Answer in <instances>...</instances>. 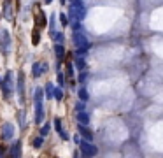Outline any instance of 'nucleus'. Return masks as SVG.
Segmentation results:
<instances>
[{
	"instance_id": "obj_1",
	"label": "nucleus",
	"mask_w": 163,
	"mask_h": 158,
	"mask_svg": "<svg viewBox=\"0 0 163 158\" xmlns=\"http://www.w3.org/2000/svg\"><path fill=\"white\" fill-rule=\"evenodd\" d=\"M79 146H81V155L82 156H95V155L98 153L97 146H93L90 141H81Z\"/></svg>"
},
{
	"instance_id": "obj_2",
	"label": "nucleus",
	"mask_w": 163,
	"mask_h": 158,
	"mask_svg": "<svg viewBox=\"0 0 163 158\" xmlns=\"http://www.w3.org/2000/svg\"><path fill=\"white\" fill-rule=\"evenodd\" d=\"M74 44H76L77 48H88L90 44H88V39L84 33H81L79 30L77 32H74Z\"/></svg>"
},
{
	"instance_id": "obj_3",
	"label": "nucleus",
	"mask_w": 163,
	"mask_h": 158,
	"mask_svg": "<svg viewBox=\"0 0 163 158\" xmlns=\"http://www.w3.org/2000/svg\"><path fill=\"white\" fill-rule=\"evenodd\" d=\"M2 137H4L6 141H9V139L14 137V125H12V123H4V125H2Z\"/></svg>"
},
{
	"instance_id": "obj_4",
	"label": "nucleus",
	"mask_w": 163,
	"mask_h": 158,
	"mask_svg": "<svg viewBox=\"0 0 163 158\" xmlns=\"http://www.w3.org/2000/svg\"><path fill=\"white\" fill-rule=\"evenodd\" d=\"M44 121V105L42 102H35V123H42Z\"/></svg>"
},
{
	"instance_id": "obj_5",
	"label": "nucleus",
	"mask_w": 163,
	"mask_h": 158,
	"mask_svg": "<svg viewBox=\"0 0 163 158\" xmlns=\"http://www.w3.org/2000/svg\"><path fill=\"white\" fill-rule=\"evenodd\" d=\"M54 56L58 58V62H61V60H63V56H65V48H63L60 42L54 46Z\"/></svg>"
},
{
	"instance_id": "obj_6",
	"label": "nucleus",
	"mask_w": 163,
	"mask_h": 158,
	"mask_svg": "<svg viewBox=\"0 0 163 158\" xmlns=\"http://www.w3.org/2000/svg\"><path fill=\"white\" fill-rule=\"evenodd\" d=\"M18 92H19V97L23 98V93H25V77H23V72H19V76H18Z\"/></svg>"
},
{
	"instance_id": "obj_7",
	"label": "nucleus",
	"mask_w": 163,
	"mask_h": 158,
	"mask_svg": "<svg viewBox=\"0 0 163 158\" xmlns=\"http://www.w3.org/2000/svg\"><path fill=\"white\" fill-rule=\"evenodd\" d=\"M46 16H44V12H39L37 14V18H35V27L37 28H44L46 27Z\"/></svg>"
},
{
	"instance_id": "obj_8",
	"label": "nucleus",
	"mask_w": 163,
	"mask_h": 158,
	"mask_svg": "<svg viewBox=\"0 0 163 158\" xmlns=\"http://www.w3.org/2000/svg\"><path fill=\"white\" fill-rule=\"evenodd\" d=\"M77 121H79L81 125H88V123H90V116H88V113L79 111V113H77Z\"/></svg>"
},
{
	"instance_id": "obj_9",
	"label": "nucleus",
	"mask_w": 163,
	"mask_h": 158,
	"mask_svg": "<svg viewBox=\"0 0 163 158\" xmlns=\"http://www.w3.org/2000/svg\"><path fill=\"white\" fill-rule=\"evenodd\" d=\"M79 132H81V135H84L86 141H91V139H93V134L86 128V125H81V123H79Z\"/></svg>"
},
{
	"instance_id": "obj_10",
	"label": "nucleus",
	"mask_w": 163,
	"mask_h": 158,
	"mask_svg": "<svg viewBox=\"0 0 163 158\" xmlns=\"http://www.w3.org/2000/svg\"><path fill=\"white\" fill-rule=\"evenodd\" d=\"M4 16L7 18V19H11L12 18V12H11V0H6V2H4Z\"/></svg>"
},
{
	"instance_id": "obj_11",
	"label": "nucleus",
	"mask_w": 163,
	"mask_h": 158,
	"mask_svg": "<svg viewBox=\"0 0 163 158\" xmlns=\"http://www.w3.org/2000/svg\"><path fill=\"white\" fill-rule=\"evenodd\" d=\"M42 72H44L42 63H33V70H32L33 77H40V76H42Z\"/></svg>"
},
{
	"instance_id": "obj_12",
	"label": "nucleus",
	"mask_w": 163,
	"mask_h": 158,
	"mask_svg": "<svg viewBox=\"0 0 163 158\" xmlns=\"http://www.w3.org/2000/svg\"><path fill=\"white\" fill-rule=\"evenodd\" d=\"M11 155L12 156H21V144H19V142H16V144L11 147Z\"/></svg>"
},
{
	"instance_id": "obj_13",
	"label": "nucleus",
	"mask_w": 163,
	"mask_h": 158,
	"mask_svg": "<svg viewBox=\"0 0 163 158\" xmlns=\"http://www.w3.org/2000/svg\"><path fill=\"white\" fill-rule=\"evenodd\" d=\"M42 98H44V90H42V88H35L33 100H35V102H42Z\"/></svg>"
},
{
	"instance_id": "obj_14",
	"label": "nucleus",
	"mask_w": 163,
	"mask_h": 158,
	"mask_svg": "<svg viewBox=\"0 0 163 158\" xmlns=\"http://www.w3.org/2000/svg\"><path fill=\"white\" fill-rule=\"evenodd\" d=\"M0 35H2V42L6 44V46H9V44H11V39H9V32H7V30H4V28H2V30H0Z\"/></svg>"
},
{
	"instance_id": "obj_15",
	"label": "nucleus",
	"mask_w": 163,
	"mask_h": 158,
	"mask_svg": "<svg viewBox=\"0 0 163 158\" xmlns=\"http://www.w3.org/2000/svg\"><path fill=\"white\" fill-rule=\"evenodd\" d=\"M40 42V33H39V28H35L32 33V44L33 46H37V44Z\"/></svg>"
},
{
	"instance_id": "obj_16",
	"label": "nucleus",
	"mask_w": 163,
	"mask_h": 158,
	"mask_svg": "<svg viewBox=\"0 0 163 158\" xmlns=\"http://www.w3.org/2000/svg\"><path fill=\"white\" fill-rule=\"evenodd\" d=\"M51 37H53L54 42H63V33L61 32H51Z\"/></svg>"
},
{
	"instance_id": "obj_17",
	"label": "nucleus",
	"mask_w": 163,
	"mask_h": 158,
	"mask_svg": "<svg viewBox=\"0 0 163 158\" xmlns=\"http://www.w3.org/2000/svg\"><path fill=\"white\" fill-rule=\"evenodd\" d=\"M53 97L56 98V100H61V98H63V90H61V88H54L53 90Z\"/></svg>"
},
{
	"instance_id": "obj_18",
	"label": "nucleus",
	"mask_w": 163,
	"mask_h": 158,
	"mask_svg": "<svg viewBox=\"0 0 163 158\" xmlns=\"http://www.w3.org/2000/svg\"><path fill=\"white\" fill-rule=\"evenodd\" d=\"M76 67L79 69V70H84V67H86V62H84V58L82 56H79L76 60Z\"/></svg>"
},
{
	"instance_id": "obj_19",
	"label": "nucleus",
	"mask_w": 163,
	"mask_h": 158,
	"mask_svg": "<svg viewBox=\"0 0 163 158\" xmlns=\"http://www.w3.org/2000/svg\"><path fill=\"white\" fill-rule=\"evenodd\" d=\"M42 142H44V137L42 135H39V137H35V139H33V147H35V149H39V147L42 146Z\"/></svg>"
},
{
	"instance_id": "obj_20",
	"label": "nucleus",
	"mask_w": 163,
	"mask_h": 158,
	"mask_svg": "<svg viewBox=\"0 0 163 158\" xmlns=\"http://www.w3.org/2000/svg\"><path fill=\"white\" fill-rule=\"evenodd\" d=\"M53 90H54V86L53 84H51V83H48V84H46V90H44V92H46V97H53Z\"/></svg>"
},
{
	"instance_id": "obj_21",
	"label": "nucleus",
	"mask_w": 163,
	"mask_h": 158,
	"mask_svg": "<svg viewBox=\"0 0 163 158\" xmlns=\"http://www.w3.org/2000/svg\"><path fill=\"white\" fill-rule=\"evenodd\" d=\"M79 98H81V100H84V102L88 100V92H86V88H81V90H79Z\"/></svg>"
},
{
	"instance_id": "obj_22",
	"label": "nucleus",
	"mask_w": 163,
	"mask_h": 158,
	"mask_svg": "<svg viewBox=\"0 0 163 158\" xmlns=\"http://www.w3.org/2000/svg\"><path fill=\"white\" fill-rule=\"evenodd\" d=\"M54 128H56V132H58V134L63 130V128H61V120H58V118L54 120Z\"/></svg>"
},
{
	"instance_id": "obj_23",
	"label": "nucleus",
	"mask_w": 163,
	"mask_h": 158,
	"mask_svg": "<svg viewBox=\"0 0 163 158\" xmlns=\"http://www.w3.org/2000/svg\"><path fill=\"white\" fill-rule=\"evenodd\" d=\"M60 21H61L63 27H67V25H69V16H67V14H60Z\"/></svg>"
},
{
	"instance_id": "obj_24",
	"label": "nucleus",
	"mask_w": 163,
	"mask_h": 158,
	"mask_svg": "<svg viewBox=\"0 0 163 158\" xmlns=\"http://www.w3.org/2000/svg\"><path fill=\"white\" fill-rule=\"evenodd\" d=\"M49 130H51V126H49V125H44V126H42V130H40V135L46 137V135L49 134Z\"/></svg>"
},
{
	"instance_id": "obj_25",
	"label": "nucleus",
	"mask_w": 163,
	"mask_h": 158,
	"mask_svg": "<svg viewBox=\"0 0 163 158\" xmlns=\"http://www.w3.org/2000/svg\"><path fill=\"white\" fill-rule=\"evenodd\" d=\"M67 76L69 77L74 76V67H72V63H67Z\"/></svg>"
},
{
	"instance_id": "obj_26",
	"label": "nucleus",
	"mask_w": 163,
	"mask_h": 158,
	"mask_svg": "<svg viewBox=\"0 0 163 158\" xmlns=\"http://www.w3.org/2000/svg\"><path fill=\"white\" fill-rule=\"evenodd\" d=\"M86 51H88V48H77L76 55L77 56H84V55H86Z\"/></svg>"
},
{
	"instance_id": "obj_27",
	"label": "nucleus",
	"mask_w": 163,
	"mask_h": 158,
	"mask_svg": "<svg viewBox=\"0 0 163 158\" xmlns=\"http://www.w3.org/2000/svg\"><path fill=\"white\" fill-rule=\"evenodd\" d=\"M84 107H86V105H84V100H81V102L76 104V111L77 113H79V111H84Z\"/></svg>"
},
{
	"instance_id": "obj_28",
	"label": "nucleus",
	"mask_w": 163,
	"mask_h": 158,
	"mask_svg": "<svg viewBox=\"0 0 163 158\" xmlns=\"http://www.w3.org/2000/svg\"><path fill=\"white\" fill-rule=\"evenodd\" d=\"M60 137L63 139V141H69V134H67L65 130H61V132H60Z\"/></svg>"
},
{
	"instance_id": "obj_29",
	"label": "nucleus",
	"mask_w": 163,
	"mask_h": 158,
	"mask_svg": "<svg viewBox=\"0 0 163 158\" xmlns=\"http://www.w3.org/2000/svg\"><path fill=\"white\" fill-rule=\"evenodd\" d=\"M86 81V72H81V76H79V83H84Z\"/></svg>"
},
{
	"instance_id": "obj_30",
	"label": "nucleus",
	"mask_w": 163,
	"mask_h": 158,
	"mask_svg": "<svg viewBox=\"0 0 163 158\" xmlns=\"http://www.w3.org/2000/svg\"><path fill=\"white\" fill-rule=\"evenodd\" d=\"M58 83H60V84L65 83V76H63V74H58Z\"/></svg>"
},
{
	"instance_id": "obj_31",
	"label": "nucleus",
	"mask_w": 163,
	"mask_h": 158,
	"mask_svg": "<svg viewBox=\"0 0 163 158\" xmlns=\"http://www.w3.org/2000/svg\"><path fill=\"white\" fill-rule=\"evenodd\" d=\"M2 155H4V147L0 146V156H2Z\"/></svg>"
},
{
	"instance_id": "obj_32",
	"label": "nucleus",
	"mask_w": 163,
	"mask_h": 158,
	"mask_svg": "<svg viewBox=\"0 0 163 158\" xmlns=\"http://www.w3.org/2000/svg\"><path fill=\"white\" fill-rule=\"evenodd\" d=\"M44 2H46V4H51V2H53V0H44Z\"/></svg>"
},
{
	"instance_id": "obj_33",
	"label": "nucleus",
	"mask_w": 163,
	"mask_h": 158,
	"mask_svg": "<svg viewBox=\"0 0 163 158\" xmlns=\"http://www.w3.org/2000/svg\"><path fill=\"white\" fill-rule=\"evenodd\" d=\"M60 2H61V4H65V2H67V0H60Z\"/></svg>"
}]
</instances>
